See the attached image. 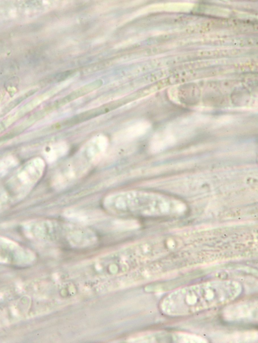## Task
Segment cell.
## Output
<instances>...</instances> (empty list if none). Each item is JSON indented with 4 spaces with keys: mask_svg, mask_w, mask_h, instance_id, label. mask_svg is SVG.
<instances>
[{
    "mask_svg": "<svg viewBox=\"0 0 258 343\" xmlns=\"http://www.w3.org/2000/svg\"><path fill=\"white\" fill-rule=\"evenodd\" d=\"M45 162L40 157L33 158L19 167L1 188L9 205L23 200L31 191L42 177Z\"/></svg>",
    "mask_w": 258,
    "mask_h": 343,
    "instance_id": "cell-1",
    "label": "cell"
},
{
    "mask_svg": "<svg viewBox=\"0 0 258 343\" xmlns=\"http://www.w3.org/2000/svg\"><path fill=\"white\" fill-rule=\"evenodd\" d=\"M32 254L16 244L0 237V260L23 262L31 260Z\"/></svg>",
    "mask_w": 258,
    "mask_h": 343,
    "instance_id": "cell-2",
    "label": "cell"
},
{
    "mask_svg": "<svg viewBox=\"0 0 258 343\" xmlns=\"http://www.w3.org/2000/svg\"><path fill=\"white\" fill-rule=\"evenodd\" d=\"M67 150V145L64 142H59L46 147L43 154L46 160L51 163L64 155Z\"/></svg>",
    "mask_w": 258,
    "mask_h": 343,
    "instance_id": "cell-4",
    "label": "cell"
},
{
    "mask_svg": "<svg viewBox=\"0 0 258 343\" xmlns=\"http://www.w3.org/2000/svg\"><path fill=\"white\" fill-rule=\"evenodd\" d=\"M18 160L13 156H8L0 159V179L7 175L18 164Z\"/></svg>",
    "mask_w": 258,
    "mask_h": 343,
    "instance_id": "cell-6",
    "label": "cell"
},
{
    "mask_svg": "<svg viewBox=\"0 0 258 343\" xmlns=\"http://www.w3.org/2000/svg\"><path fill=\"white\" fill-rule=\"evenodd\" d=\"M175 141V137L172 133L165 132L158 134L153 137L151 142V147L153 150H158L173 144Z\"/></svg>",
    "mask_w": 258,
    "mask_h": 343,
    "instance_id": "cell-5",
    "label": "cell"
},
{
    "mask_svg": "<svg viewBox=\"0 0 258 343\" xmlns=\"http://www.w3.org/2000/svg\"><path fill=\"white\" fill-rule=\"evenodd\" d=\"M150 127V125L147 122L134 123L120 130L116 134L115 138L120 141H131L145 134Z\"/></svg>",
    "mask_w": 258,
    "mask_h": 343,
    "instance_id": "cell-3",
    "label": "cell"
}]
</instances>
